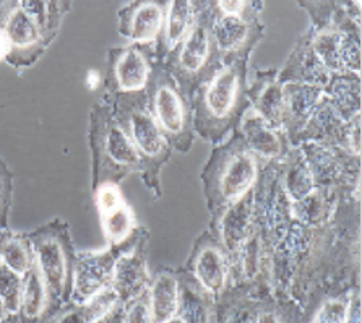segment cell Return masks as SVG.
Returning a JSON list of instances; mask_svg holds the SVG:
<instances>
[{
    "instance_id": "cell-33",
    "label": "cell",
    "mask_w": 362,
    "mask_h": 323,
    "mask_svg": "<svg viewBox=\"0 0 362 323\" xmlns=\"http://www.w3.org/2000/svg\"><path fill=\"white\" fill-rule=\"evenodd\" d=\"M334 16V15H333ZM309 40L310 47L320 62L323 64L328 72L333 74H343L341 59H339V42H341V31L339 26L332 21L330 25L323 26V28L314 30L309 28Z\"/></svg>"
},
{
    "instance_id": "cell-37",
    "label": "cell",
    "mask_w": 362,
    "mask_h": 323,
    "mask_svg": "<svg viewBox=\"0 0 362 323\" xmlns=\"http://www.w3.org/2000/svg\"><path fill=\"white\" fill-rule=\"evenodd\" d=\"M80 305L81 309H83V314L86 317L88 323H96L100 322L103 317H106L109 312L120 307V303L116 291L109 286Z\"/></svg>"
},
{
    "instance_id": "cell-9",
    "label": "cell",
    "mask_w": 362,
    "mask_h": 323,
    "mask_svg": "<svg viewBox=\"0 0 362 323\" xmlns=\"http://www.w3.org/2000/svg\"><path fill=\"white\" fill-rule=\"evenodd\" d=\"M0 30L10 46L7 62L16 69L31 67L51 45L21 2H0Z\"/></svg>"
},
{
    "instance_id": "cell-39",
    "label": "cell",
    "mask_w": 362,
    "mask_h": 323,
    "mask_svg": "<svg viewBox=\"0 0 362 323\" xmlns=\"http://www.w3.org/2000/svg\"><path fill=\"white\" fill-rule=\"evenodd\" d=\"M120 317H122V323H155L153 322L148 291L125 303L120 309Z\"/></svg>"
},
{
    "instance_id": "cell-40",
    "label": "cell",
    "mask_w": 362,
    "mask_h": 323,
    "mask_svg": "<svg viewBox=\"0 0 362 323\" xmlns=\"http://www.w3.org/2000/svg\"><path fill=\"white\" fill-rule=\"evenodd\" d=\"M13 192V177L7 166L0 160V226H7V216L10 201H12Z\"/></svg>"
},
{
    "instance_id": "cell-1",
    "label": "cell",
    "mask_w": 362,
    "mask_h": 323,
    "mask_svg": "<svg viewBox=\"0 0 362 323\" xmlns=\"http://www.w3.org/2000/svg\"><path fill=\"white\" fill-rule=\"evenodd\" d=\"M334 264L337 228L333 221L322 226H304L293 220L273 250L272 294L303 305L315 288L332 281Z\"/></svg>"
},
{
    "instance_id": "cell-38",
    "label": "cell",
    "mask_w": 362,
    "mask_h": 323,
    "mask_svg": "<svg viewBox=\"0 0 362 323\" xmlns=\"http://www.w3.org/2000/svg\"><path fill=\"white\" fill-rule=\"evenodd\" d=\"M298 5L305 8L307 15L310 16V28L319 30L333 21L338 0H303V2H298Z\"/></svg>"
},
{
    "instance_id": "cell-21",
    "label": "cell",
    "mask_w": 362,
    "mask_h": 323,
    "mask_svg": "<svg viewBox=\"0 0 362 323\" xmlns=\"http://www.w3.org/2000/svg\"><path fill=\"white\" fill-rule=\"evenodd\" d=\"M332 74L323 67L310 47L309 31L299 36L281 70H278V80L281 83H303L323 90L330 81Z\"/></svg>"
},
{
    "instance_id": "cell-35",
    "label": "cell",
    "mask_w": 362,
    "mask_h": 323,
    "mask_svg": "<svg viewBox=\"0 0 362 323\" xmlns=\"http://www.w3.org/2000/svg\"><path fill=\"white\" fill-rule=\"evenodd\" d=\"M254 323H303V307L293 299L263 295Z\"/></svg>"
},
{
    "instance_id": "cell-24",
    "label": "cell",
    "mask_w": 362,
    "mask_h": 323,
    "mask_svg": "<svg viewBox=\"0 0 362 323\" xmlns=\"http://www.w3.org/2000/svg\"><path fill=\"white\" fill-rule=\"evenodd\" d=\"M64 305L57 304L49 293L36 264L23 276L18 315L23 323H49Z\"/></svg>"
},
{
    "instance_id": "cell-28",
    "label": "cell",
    "mask_w": 362,
    "mask_h": 323,
    "mask_svg": "<svg viewBox=\"0 0 362 323\" xmlns=\"http://www.w3.org/2000/svg\"><path fill=\"white\" fill-rule=\"evenodd\" d=\"M263 295L247 286H229L216 299L215 323H254Z\"/></svg>"
},
{
    "instance_id": "cell-17",
    "label": "cell",
    "mask_w": 362,
    "mask_h": 323,
    "mask_svg": "<svg viewBox=\"0 0 362 323\" xmlns=\"http://www.w3.org/2000/svg\"><path fill=\"white\" fill-rule=\"evenodd\" d=\"M164 18H166V2H132L124 5L117 12L119 35L129 40L132 45L158 46L160 45Z\"/></svg>"
},
{
    "instance_id": "cell-15",
    "label": "cell",
    "mask_w": 362,
    "mask_h": 323,
    "mask_svg": "<svg viewBox=\"0 0 362 323\" xmlns=\"http://www.w3.org/2000/svg\"><path fill=\"white\" fill-rule=\"evenodd\" d=\"M265 31V25L257 16L221 13L213 0V36L223 62L231 59H250L252 51L263 40Z\"/></svg>"
},
{
    "instance_id": "cell-27",
    "label": "cell",
    "mask_w": 362,
    "mask_h": 323,
    "mask_svg": "<svg viewBox=\"0 0 362 323\" xmlns=\"http://www.w3.org/2000/svg\"><path fill=\"white\" fill-rule=\"evenodd\" d=\"M276 172L279 184H281L291 204L305 199L315 190L309 166H307L303 153L298 146H291L286 155L276 161Z\"/></svg>"
},
{
    "instance_id": "cell-16",
    "label": "cell",
    "mask_w": 362,
    "mask_h": 323,
    "mask_svg": "<svg viewBox=\"0 0 362 323\" xmlns=\"http://www.w3.org/2000/svg\"><path fill=\"white\" fill-rule=\"evenodd\" d=\"M148 239L150 235L146 229L139 228L134 242L119 257L114 266L111 288L116 291L120 305L139 298L150 288L151 276L146 265Z\"/></svg>"
},
{
    "instance_id": "cell-36",
    "label": "cell",
    "mask_w": 362,
    "mask_h": 323,
    "mask_svg": "<svg viewBox=\"0 0 362 323\" xmlns=\"http://www.w3.org/2000/svg\"><path fill=\"white\" fill-rule=\"evenodd\" d=\"M23 276L16 275L0 262V300H2L7 314H18Z\"/></svg>"
},
{
    "instance_id": "cell-13",
    "label": "cell",
    "mask_w": 362,
    "mask_h": 323,
    "mask_svg": "<svg viewBox=\"0 0 362 323\" xmlns=\"http://www.w3.org/2000/svg\"><path fill=\"white\" fill-rule=\"evenodd\" d=\"M211 220L208 231L218 240L229 259V275L234 262L252 233V215H254V190L243 199L233 201L210 213Z\"/></svg>"
},
{
    "instance_id": "cell-14",
    "label": "cell",
    "mask_w": 362,
    "mask_h": 323,
    "mask_svg": "<svg viewBox=\"0 0 362 323\" xmlns=\"http://www.w3.org/2000/svg\"><path fill=\"white\" fill-rule=\"evenodd\" d=\"M184 270L215 299L229 286V259L208 229L203 231L192 245Z\"/></svg>"
},
{
    "instance_id": "cell-48",
    "label": "cell",
    "mask_w": 362,
    "mask_h": 323,
    "mask_svg": "<svg viewBox=\"0 0 362 323\" xmlns=\"http://www.w3.org/2000/svg\"><path fill=\"white\" fill-rule=\"evenodd\" d=\"M5 315H7V310H5V307H4V304H2V300H0V320H2Z\"/></svg>"
},
{
    "instance_id": "cell-10",
    "label": "cell",
    "mask_w": 362,
    "mask_h": 323,
    "mask_svg": "<svg viewBox=\"0 0 362 323\" xmlns=\"http://www.w3.org/2000/svg\"><path fill=\"white\" fill-rule=\"evenodd\" d=\"M317 189L343 190L361 184V156L343 148L307 141L298 146Z\"/></svg>"
},
{
    "instance_id": "cell-12",
    "label": "cell",
    "mask_w": 362,
    "mask_h": 323,
    "mask_svg": "<svg viewBox=\"0 0 362 323\" xmlns=\"http://www.w3.org/2000/svg\"><path fill=\"white\" fill-rule=\"evenodd\" d=\"M132 242L134 239L127 245H120V247L107 245L101 250L76 252L70 303L80 305L103 289L111 286L116 262L130 247Z\"/></svg>"
},
{
    "instance_id": "cell-26",
    "label": "cell",
    "mask_w": 362,
    "mask_h": 323,
    "mask_svg": "<svg viewBox=\"0 0 362 323\" xmlns=\"http://www.w3.org/2000/svg\"><path fill=\"white\" fill-rule=\"evenodd\" d=\"M203 0H171L166 2V18L160 45L156 46L158 59L166 56L169 51L179 45L187 36L194 26L202 8Z\"/></svg>"
},
{
    "instance_id": "cell-45",
    "label": "cell",
    "mask_w": 362,
    "mask_h": 323,
    "mask_svg": "<svg viewBox=\"0 0 362 323\" xmlns=\"http://www.w3.org/2000/svg\"><path fill=\"white\" fill-rule=\"evenodd\" d=\"M10 54V46L7 37H5L4 31L0 30V60H7Z\"/></svg>"
},
{
    "instance_id": "cell-20",
    "label": "cell",
    "mask_w": 362,
    "mask_h": 323,
    "mask_svg": "<svg viewBox=\"0 0 362 323\" xmlns=\"http://www.w3.org/2000/svg\"><path fill=\"white\" fill-rule=\"evenodd\" d=\"M323 90L303 83H284L281 129L291 146L298 145V139L305 127L310 114L323 98Z\"/></svg>"
},
{
    "instance_id": "cell-47",
    "label": "cell",
    "mask_w": 362,
    "mask_h": 323,
    "mask_svg": "<svg viewBox=\"0 0 362 323\" xmlns=\"http://www.w3.org/2000/svg\"><path fill=\"white\" fill-rule=\"evenodd\" d=\"M164 323H185L182 319H180V317L179 315H174L173 317V319H169L168 322H164Z\"/></svg>"
},
{
    "instance_id": "cell-44",
    "label": "cell",
    "mask_w": 362,
    "mask_h": 323,
    "mask_svg": "<svg viewBox=\"0 0 362 323\" xmlns=\"http://www.w3.org/2000/svg\"><path fill=\"white\" fill-rule=\"evenodd\" d=\"M120 309H122V305L117 309H114L112 312H109L106 317H103L100 322L96 323H122V317H120Z\"/></svg>"
},
{
    "instance_id": "cell-32",
    "label": "cell",
    "mask_w": 362,
    "mask_h": 323,
    "mask_svg": "<svg viewBox=\"0 0 362 323\" xmlns=\"http://www.w3.org/2000/svg\"><path fill=\"white\" fill-rule=\"evenodd\" d=\"M103 233L106 235L107 245H127L134 235L139 231L140 226H136L135 213L132 210L127 201L109 208L106 211L100 213Z\"/></svg>"
},
{
    "instance_id": "cell-25",
    "label": "cell",
    "mask_w": 362,
    "mask_h": 323,
    "mask_svg": "<svg viewBox=\"0 0 362 323\" xmlns=\"http://www.w3.org/2000/svg\"><path fill=\"white\" fill-rule=\"evenodd\" d=\"M179 310L185 323H215L216 299L195 283L184 268H177Z\"/></svg>"
},
{
    "instance_id": "cell-22",
    "label": "cell",
    "mask_w": 362,
    "mask_h": 323,
    "mask_svg": "<svg viewBox=\"0 0 362 323\" xmlns=\"http://www.w3.org/2000/svg\"><path fill=\"white\" fill-rule=\"evenodd\" d=\"M320 143L327 146H337L348 150V122L339 117L337 109L332 106L328 98L323 95L320 102L317 104L314 112L310 114L305 127L298 139V145L307 143ZM351 153V151H349Z\"/></svg>"
},
{
    "instance_id": "cell-7",
    "label": "cell",
    "mask_w": 362,
    "mask_h": 323,
    "mask_svg": "<svg viewBox=\"0 0 362 323\" xmlns=\"http://www.w3.org/2000/svg\"><path fill=\"white\" fill-rule=\"evenodd\" d=\"M146 96L153 117L169 145L180 153H189L195 141L190 100L175 83L161 59L153 64Z\"/></svg>"
},
{
    "instance_id": "cell-30",
    "label": "cell",
    "mask_w": 362,
    "mask_h": 323,
    "mask_svg": "<svg viewBox=\"0 0 362 323\" xmlns=\"http://www.w3.org/2000/svg\"><path fill=\"white\" fill-rule=\"evenodd\" d=\"M361 90L362 78L358 74H333L330 81L323 88L325 96L330 100L332 106L337 109L344 122L362 116L361 112Z\"/></svg>"
},
{
    "instance_id": "cell-41",
    "label": "cell",
    "mask_w": 362,
    "mask_h": 323,
    "mask_svg": "<svg viewBox=\"0 0 362 323\" xmlns=\"http://www.w3.org/2000/svg\"><path fill=\"white\" fill-rule=\"evenodd\" d=\"M49 323H88L81 305L69 303L60 309Z\"/></svg>"
},
{
    "instance_id": "cell-19",
    "label": "cell",
    "mask_w": 362,
    "mask_h": 323,
    "mask_svg": "<svg viewBox=\"0 0 362 323\" xmlns=\"http://www.w3.org/2000/svg\"><path fill=\"white\" fill-rule=\"evenodd\" d=\"M245 146L262 164L278 161L289 151V141L283 130L272 127L260 116L249 109L239 125Z\"/></svg>"
},
{
    "instance_id": "cell-31",
    "label": "cell",
    "mask_w": 362,
    "mask_h": 323,
    "mask_svg": "<svg viewBox=\"0 0 362 323\" xmlns=\"http://www.w3.org/2000/svg\"><path fill=\"white\" fill-rule=\"evenodd\" d=\"M338 190L317 189L305 199L291 204V216L304 226H322L332 220Z\"/></svg>"
},
{
    "instance_id": "cell-18",
    "label": "cell",
    "mask_w": 362,
    "mask_h": 323,
    "mask_svg": "<svg viewBox=\"0 0 362 323\" xmlns=\"http://www.w3.org/2000/svg\"><path fill=\"white\" fill-rule=\"evenodd\" d=\"M361 284L328 281L315 288L303 307V323H346L351 293Z\"/></svg>"
},
{
    "instance_id": "cell-2",
    "label": "cell",
    "mask_w": 362,
    "mask_h": 323,
    "mask_svg": "<svg viewBox=\"0 0 362 323\" xmlns=\"http://www.w3.org/2000/svg\"><path fill=\"white\" fill-rule=\"evenodd\" d=\"M249 60L231 59L223 62V67L190 98L194 130L202 140L216 146L239 129L250 109L247 100Z\"/></svg>"
},
{
    "instance_id": "cell-42",
    "label": "cell",
    "mask_w": 362,
    "mask_h": 323,
    "mask_svg": "<svg viewBox=\"0 0 362 323\" xmlns=\"http://www.w3.org/2000/svg\"><path fill=\"white\" fill-rule=\"evenodd\" d=\"M361 122L362 116L348 122V150L356 156H361Z\"/></svg>"
},
{
    "instance_id": "cell-23",
    "label": "cell",
    "mask_w": 362,
    "mask_h": 323,
    "mask_svg": "<svg viewBox=\"0 0 362 323\" xmlns=\"http://www.w3.org/2000/svg\"><path fill=\"white\" fill-rule=\"evenodd\" d=\"M283 83L278 80V70H255L254 80L247 88L250 109L272 127L281 129Z\"/></svg>"
},
{
    "instance_id": "cell-8",
    "label": "cell",
    "mask_w": 362,
    "mask_h": 323,
    "mask_svg": "<svg viewBox=\"0 0 362 323\" xmlns=\"http://www.w3.org/2000/svg\"><path fill=\"white\" fill-rule=\"evenodd\" d=\"M28 239L35 254V264L49 293L57 304H69L76 257L69 226L64 221L54 220L28 234Z\"/></svg>"
},
{
    "instance_id": "cell-46",
    "label": "cell",
    "mask_w": 362,
    "mask_h": 323,
    "mask_svg": "<svg viewBox=\"0 0 362 323\" xmlns=\"http://www.w3.org/2000/svg\"><path fill=\"white\" fill-rule=\"evenodd\" d=\"M0 323H23V322H21L18 314H7L2 320H0Z\"/></svg>"
},
{
    "instance_id": "cell-5",
    "label": "cell",
    "mask_w": 362,
    "mask_h": 323,
    "mask_svg": "<svg viewBox=\"0 0 362 323\" xmlns=\"http://www.w3.org/2000/svg\"><path fill=\"white\" fill-rule=\"evenodd\" d=\"M88 141L91 150L93 190L106 184L119 185L129 174L144 171L139 153L106 101L95 104L91 109Z\"/></svg>"
},
{
    "instance_id": "cell-34",
    "label": "cell",
    "mask_w": 362,
    "mask_h": 323,
    "mask_svg": "<svg viewBox=\"0 0 362 323\" xmlns=\"http://www.w3.org/2000/svg\"><path fill=\"white\" fill-rule=\"evenodd\" d=\"M0 262L16 275L25 276L35 264L31 242L25 234H10L0 242Z\"/></svg>"
},
{
    "instance_id": "cell-3",
    "label": "cell",
    "mask_w": 362,
    "mask_h": 323,
    "mask_svg": "<svg viewBox=\"0 0 362 323\" xmlns=\"http://www.w3.org/2000/svg\"><path fill=\"white\" fill-rule=\"evenodd\" d=\"M263 164L249 151L239 129L213 148L202 169V192L208 211L243 199L254 190Z\"/></svg>"
},
{
    "instance_id": "cell-4",
    "label": "cell",
    "mask_w": 362,
    "mask_h": 323,
    "mask_svg": "<svg viewBox=\"0 0 362 323\" xmlns=\"http://www.w3.org/2000/svg\"><path fill=\"white\" fill-rule=\"evenodd\" d=\"M104 101L111 106L114 117L117 119L120 127L124 129L132 145L139 153L141 164H144L141 179H144L146 189L151 192L155 199H161L163 190L160 172L171 158L173 148L153 117L146 91L136 93V95L106 96Z\"/></svg>"
},
{
    "instance_id": "cell-43",
    "label": "cell",
    "mask_w": 362,
    "mask_h": 323,
    "mask_svg": "<svg viewBox=\"0 0 362 323\" xmlns=\"http://www.w3.org/2000/svg\"><path fill=\"white\" fill-rule=\"evenodd\" d=\"M361 286H358L353 289V293H351L346 323H361Z\"/></svg>"
},
{
    "instance_id": "cell-11",
    "label": "cell",
    "mask_w": 362,
    "mask_h": 323,
    "mask_svg": "<svg viewBox=\"0 0 362 323\" xmlns=\"http://www.w3.org/2000/svg\"><path fill=\"white\" fill-rule=\"evenodd\" d=\"M156 59V46L130 45L111 49L106 76L107 98L145 93Z\"/></svg>"
},
{
    "instance_id": "cell-6",
    "label": "cell",
    "mask_w": 362,
    "mask_h": 323,
    "mask_svg": "<svg viewBox=\"0 0 362 323\" xmlns=\"http://www.w3.org/2000/svg\"><path fill=\"white\" fill-rule=\"evenodd\" d=\"M163 62L189 100L223 67V56L213 36V0H203L192 30Z\"/></svg>"
},
{
    "instance_id": "cell-29",
    "label": "cell",
    "mask_w": 362,
    "mask_h": 323,
    "mask_svg": "<svg viewBox=\"0 0 362 323\" xmlns=\"http://www.w3.org/2000/svg\"><path fill=\"white\" fill-rule=\"evenodd\" d=\"M148 299L153 322L164 323L179 310V278L174 268L163 266L151 276L150 288H148Z\"/></svg>"
}]
</instances>
